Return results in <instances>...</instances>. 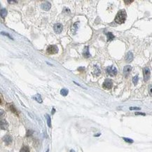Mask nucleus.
<instances>
[{
	"label": "nucleus",
	"instance_id": "obj_5",
	"mask_svg": "<svg viewBox=\"0 0 152 152\" xmlns=\"http://www.w3.org/2000/svg\"><path fill=\"white\" fill-rule=\"evenodd\" d=\"M144 73V81H147L150 78V70L149 67H145L143 70Z\"/></svg>",
	"mask_w": 152,
	"mask_h": 152
},
{
	"label": "nucleus",
	"instance_id": "obj_3",
	"mask_svg": "<svg viewBox=\"0 0 152 152\" xmlns=\"http://www.w3.org/2000/svg\"><path fill=\"white\" fill-rule=\"evenodd\" d=\"M106 71H107V73L109 75H110V76H116V74H117V70L114 66H109V67H108L107 68Z\"/></svg>",
	"mask_w": 152,
	"mask_h": 152
},
{
	"label": "nucleus",
	"instance_id": "obj_10",
	"mask_svg": "<svg viewBox=\"0 0 152 152\" xmlns=\"http://www.w3.org/2000/svg\"><path fill=\"white\" fill-rule=\"evenodd\" d=\"M3 140H4V142L6 144H9L12 142V138H11V137L9 136V135H6V136L4 137Z\"/></svg>",
	"mask_w": 152,
	"mask_h": 152
},
{
	"label": "nucleus",
	"instance_id": "obj_24",
	"mask_svg": "<svg viewBox=\"0 0 152 152\" xmlns=\"http://www.w3.org/2000/svg\"><path fill=\"white\" fill-rule=\"evenodd\" d=\"M7 1H8V3H10V4L14 3V2H16V0H7Z\"/></svg>",
	"mask_w": 152,
	"mask_h": 152
},
{
	"label": "nucleus",
	"instance_id": "obj_19",
	"mask_svg": "<svg viewBox=\"0 0 152 152\" xmlns=\"http://www.w3.org/2000/svg\"><path fill=\"white\" fill-rule=\"evenodd\" d=\"M20 152H30V150H29V149H28V147H23V149L20 150Z\"/></svg>",
	"mask_w": 152,
	"mask_h": 152
},
{
	"label": "nucleus",
	"instance_id": "obj_1",
	"mask_svg": "<svg viewBox=\"0 0 152 152\" xmlns=\"http://www.w3.org/2000/svg\"><path fill=\"white\" fill-rule=\"evenodd\" d=\"M126 12L125 10H121L118 12L116 18H115V22L118 24H123L125 23L126 20Z\"/></svg>",
	"mask_w": 152,
	"mask_h": 152
},
{
	"label": "nucleus",
	"instance_id": "obj_21",
	"mask_svg": "<svg viewBox=\"0 0 152 152\" xmlns=\"http://www.w3.org/2000/svg\"><path fill=\"white\" fill-rule=\"evenodd\" d=\"M123 1H124V2H125V4H131L134 0H123Z\"/></svg>",
	"mask_w": 152,
	"mask_h": 152
},
{
	"label": "nucleus",
	"instance_id": "obj_17",
	"mask_svg": "<svg viewBox=\"0 0 152 152\" xmlns=\"http://www.w3.org/2000/svg\"><path fill=\"white\" fill-rule=\"evenodd\" d=\"M133 83H134L135 85H137V82H138V76H137V75L135 76L133 78Z\"/></svg>",
	"mask_w": 152,
	"mask_h": 152
},
{
	"label": "nucleus",
	"instance_id": "obj_12",
	"mask_svg": "<svg viewBox=\"0 0 152 152\" xmlns=\"http://www.w3.org/2000/svg\"><path fill=\"white\" fill-rule=\"evenodd\" d=\"M32 98H33L34 100H35L36 101H37L39 103H41V102H42V98H41V95H40L39 94H37V95H34V96L32 97Z\"/></svg>",
	"mask_w": 152,
	"mask_h": 152
},
{
	"label": "nucleus",
	"instance_id": "obj_6",
	"mask_svg": "<svg viewBox=\"0 0 152 152\" xmlns=\"http://www.w3.org/2000/svg\"><path fill=\"white\" fill-rule=\"evenodd\" d=\"M62 29H63V27H62V24H60V23H56V24L54 25L53 30H54V31H55V33L60 34L62 31Z\"/></svg>",
	"mask_w": 152,
	"mask_h": 152
},
{
	"label": "nucleus",
	"instance_id": "obj_25",
	"mask_svg": "<svg viewBox=\"0 0 152 152\" xmlns=\"http://www.w3.org/2000/svg\"><path fill=\"white\" fill-rule=\"evenodd\" d=\"M136 115H142V116H145V114H144V113H140V112H136L135 113Z\"/></svg>",
	"mask_w": 152,
	"mask_h": 152
},
{
	"label": "nucleus",
	"instance_id": "obj_27",
	"mask_svg": "<svg viewBox=\"0 0 152 152\" xmlns=\"http://www.w3.org/2000/svg\"><path fill=\"white\" fill-rule=\"evenodd\" d=\"M55 109L53 108V111H52V114H54V113H55Z\"/></svg>",
	"mask_w": 152,
	"mask_h": 152
},
{
	"label": "nucleus",
	"instance_id": "obj_18",
	"mask_svg": "<svg viewBox=\"0 0 152 152\" xmlns=\"http://www.w3.org/2000/svg\"><path fill=\"white\" fill-rule=\"evenodd\" d=\"M10 109H11V110L13 113H16V114H18V112H17V111H16V108H15L12 105H10Z\"/></svg>",
	"mask_w": 152,
	"mask_h": 152
},
{
	"label": "nucleus",
	"instance_id": "obj_20",
	"mask_svg": "<svg viewBox=\"0 0 152 152\" xmlns=\"http://www.w3.org/2000/svg\"><path fill=\"white\" fill-rule=\"evenodd\" d=\"M123 140H124L125 142H128V143H130V144L133 142V140H130V139H128V138L123 137Z\"/></svg>",
	"mask_w": 152,
	"mask_h": 152
},
{
	"label": "nucleus",
	"instance_id": "obj_4",
	"mask_svg": "<svg viewBox=\"0 0 152 152\" xmlns=\"http://www.w3.org/2000/svg\"><path fill=\"white\" fill-rule=\"evenodd\" d=\"M102 86H103V88H105V89H107V90L111 89V88H112V86H113V82H112V80L107 78V79H106V80L105 81V82L103 83Z\"/></svg>",
	"mask_w": 152,
	"mask_h": 152
},
{
	"label": "nucleus",
	"instance_id": "obj_14",
	"mask_svg": "<svg viewBox=\"0 0 152 152\" xmlns=\"http://www.w3.org/2000/svg\"><path fill=\"white\" fill-rule=\"evenodd\" d=\"M7 15V11L5 8H1V16L2 18H5Z\"/></svg>",
	"mask_w": 152,
	"mask_h": 152
},
{
	"label": "nucleus",
	"instance_id": "obj_13",
	"mask_svg": "<svg viewBox=\"0 0 152 152\" xmlns=\"http://www.w3.org/2000/svg\"><path fill=\"white\" fill-rule=\"evenodd\" d=\"M69 93V90L66 88H63L60 90V94L62 95V96H67V94Z\"/></svg>",
	"mask_w": 152,
	"mask_h": 152
},
{
	"label": "nucleus",
	"instance_id": "obj_26",
	"mask_svg": "<svg viewBox=\"0 0 152 152\" xmlns=\"http://www.w3.org/2000/svg\"><path fill=\"white\" fill-rule=\"evenodd\" d=\"M1 34H2V35H6V36H8V37H10L11 39H12V37H11L10 35H8V34H6V33H4V32H1Z\"/></svg>",
	"mask_w": 152,
	"mask_h": 152
},
{
	"label": "nucleus",
	"instance_id": "obj_22",
	"mask_svg": "<svg viewBox=\"0 0 152 152\" xmlns=\"http://www.w3.org/2000/svg\"><path fill=\"white\" fill-rule=\"evenodd\" d=\"M149 93L150 95L152 96V85H150L149 86Z\"/></svg>",
	"mask_w": 152,
	"mask_h": 152
},
{
	"label": "nucleus",
	"instance_id": "obj_16",
	"mask_svg": "<svg viewBox=\"0 0 152 152\" xmlns=\"http://www.w3.org/2000/svg\"><path fill=\"white\" fill-rule=\"evenodd\" d=\"M107 40L108 41H112L114 39V36L112 35V33L111 32H108L107 34Z\"/></svg>",
	"mask_w": 152,
	"mask_h": 152
},
{
	"label": "nucleus",
	"instance_id": "obj_8",
	"mask_svg": "<svg viewBox=\"0 0 152 152\" xmlns=\"http://www.w3.org/2000/svg\"><path fill=\"white\" fill-rule=\"evenodd\" d=\"M51 7V5L49 2H44L41 4V8L44 11H48Z\"/></svg>",
	"mask_w": 152,
	"mask_h": 152
},
{
	"label": "nucleus",
	"instance_id": "obj_23",
	"mask_svg": "<svg viewBox=\"0 0 152 152\" xmlns=\"http://www.w3.org/2000/svg\"><path fill=\"white\" fill-rule=\"evenodd\" d=\"M130 110H140V107H130Z\"/></svg>",
	"mask_w": 152,
	"mask_h": 152
},
{
	"label": "nucleus",
	"instance_id": "obj_9",
	"mask_svg": "<svg viewBox=\"0 0 152 152\" xmlns=\"http://www.w3.org/2000/svg\"><path fill=\"white\" fill-rule=\"evenodd\" d=\"M133 59V54L132 52H128L126 55V57H125V61L127 62H132Z\"/></svg>",
	"mask_w": 152,
	"mask_h": 152
},
{
	"label": "nucleus",
	"instance_id": "obj_7",
	"mask_svg": "<svg viewBox=\"0 0 152 152\" xmlns=\"http://www.w3.org/2000/svg\"><path fill=\"white\" fill-rule=\"evenodd\" d=\"M131 70H132V67L131 66H130V65L125 66L124 67V69H123V75L125 77H127L129 75V74L130 73Z\"/></svg>",
	"mask_w": 152,
	"mask_h": 152
},
{
	"label": "nucleus",
	"instance_id": "obj_15",
	"mask_svg": "<svg viewBox=\"0 0 152 152\" xmlns=\"http://www.w3.org/2000/svg\"><path fill=\"white\" fill-rule=\"evenodd\" d=\"M46 118L47 120V124H48V126L49 128H51V117L48 115V114H46Z\"/></svg>",
	"mask_w": 152,
	"mask_h": 152
},
{
	"label": "nucleus",
	"instance_id": "obj_2",
	"mask_svg": "<svg viewBox=\"0 0 152 152\" xmlns=\"http://www.w3.org/2000/svg\"><path fill=\"white\" fill-rule=\"evenodd\" d=\"M46 52L48 54H56L58 52V48L57 46L55 45H50L48 46L47 49H46Z\"/></svg>",
	"mask_w": 152,
	"mask_h": 152
},
{
	"label": "nucleus",
	"instance_id": "obj_11",
	"mask_svg": "<svg viewBox=\"0 0 152 152\" xmlns=\"http://www.w3.org/2000/svg\"><path fill=\"white\" fill-rule=\"evenodd\" d=\"M83 56L85 57V58H89L90 56V53H89V51H88V47H85V49H84V51H83Z\"/></svg>",
	"mask_w": 152,
	"mask_h": 152
}]
</instances>
